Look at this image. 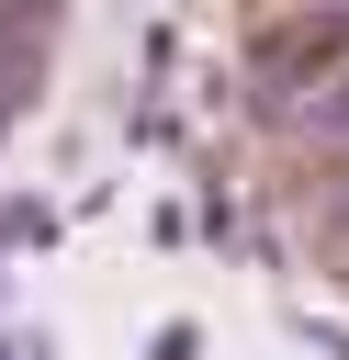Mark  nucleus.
<instances>
[{
	"label": "nucleus",
	"instance_id": "obj_1",
	"mask_svg": "<svg viewBox=\"0 0 349 360\" xmlns=\"http://www.w3.org/2000/svg\"><path fill=\"white\" fill-rule=\"evenodd\" d=\"M338 56H349V11H315V22H281V34L259 45V90H270V101H304V90H315V79L338 68Z\"/></svg>",
	"mask_w": 349,
	"mask_h": 360
}]
</instances>
